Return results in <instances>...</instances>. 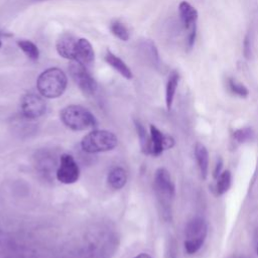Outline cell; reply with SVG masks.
Masks as SVG:
<instances>
[{
	"label": "cell",
	"instance_id": "5",
	"mask_svg": "<svg viewBox=\"0 0 258 258\" xmlns=\"http://www.w3.org/2000/svg\"><path fill=\"white\" fill-rule=\"evenodd\" d=\"M69 72L80 90L87 96H92L97 91V82L91 76L86 66L77 60H72Z\"/></svg>",
	"mask_w": 258,
	"mask_h": 258
},
{
	"label": "cell",
	"instance_id": "2",
	"mask_svg": "<svg viewBox=\"0 0 258 258\" xmlns=\"http://www.w3.org/2000/svg\"><path fill=\"white\" fill-rule=\"evenodd\" d=\"M62 123L72 130L82 131L97 126L94 115L85 107L80 105H70L60 111Z\"/></svg>",
	"mask_w": 258,
	"mask_h": 258
},
{
	"label": "cell",
	"instance_id": "1",
	"mask_svg": "<svg viewBox=\"0 0 258 258\" xmlns=\"http://www.w3.org/2000/svg\"><path fill=\"white\" fill-rule=\"evenodd\" d=\"M67 84V76L60 69L49 68L38 76L36 87L42 97L53 99L63 94Z\"/></svg>",
	"mask_w": 258,
	"mask_h": 258
},
{
	"label": "cell",
	"instance_id": "17",
	"mask_svg": "<svg viewBox=\"0 0 258 258\" xmlns=\"http://www.w3.org/2000/svg\"><path fill=\"white\" fill-rule=\"evenodd\" d=\"M231 180L232 175L229 170H223L220 175L216 178V184H215V190L218 196H222L225 192L228 191V189L231 186Z\"/></svg>",
	"mask_w": 258,
	"mask_h": 258
},
{
	"label": "cell",
	"instance_id": "25",
	"mask_svg": "<svg viewBox=\"0 0 258 258\" xmlns=\"http://www.w3.org/2000/svg\"><path fill=\"white\" fill-rule=\"evenodd\" d=\"M134 258H151V256L148 255V254H146V253H141V254L137 255V256L134 257Z\"/></svg>",
	"mask_w": 258,
	"mask_h": 258
},
{
	"label": "cell",
	"instance_id": "26",
	"mask_svg": "<svg viewBox=\"0 0 258 258\" xmlns=\"http://www.w3.org/2000/svg\"><path fill=\"white\" fill-rule=\"evenodd\" d=\"M228 258H246V257L242 256V255H232V256H230Z\"/></svg>",
	"mask_w": 258,
	"mask_h": 258
},
{
	"label": "cell",
	"instance_id": "9",
	"mask_svg": "<svg viewBox=\"0 0 258 258\" xmlns=\"http://www.w3.org/2000/svg\"><path fill=\"white\" fill-rule=\"evenodd\" d=\"M149 135H150L149 148H148L149 155L158 156L164 150L169 149L174 145V139L169 135L163 134L154 125H150Z\"/></svg>",
	"mask_w": 258,
	"mask_h": 258
},
{
	"label": "cell",
	"instance_id": "23",
	"mask_svg": "<svg viewBox=\"0 0 258 258\" xmlns=\"http://www.w3.org/2000/svg\"><path fill=\"white\" fill-rule=\"evenodd\" d=\"M222 168H223V160H222L221 157H219L218 160H217V163H216V165H215V169H214V171H213V176H214V178H217V177L220 175V173L223 171Z\"/></svg>",
	"mask_w": 258,
	"mask_h": 258
},
{
	"label": "cell",
	"instance_id": "19",
	"mask_svg": "<svg viewBox=\"0 0 258 258\" xmlns=\"http://www.w3.org/2000/svg\"><path fill=\"white\" fill-rule=\"evenodd\" d=\"M110 30L117 38H119L123 41H127L130 37L128 28L119 20H114L111 22Z\"/></svg>",
	"mask_w": 258,
	"mask_h": 258
},
{
	"label": "cell",
	"instance_id": "4",
	"mask_svg": "<svg viewBox=\"0 0 258 258\" xmlns=\"http://www.w3.org/2000/svg\"><path fill=\"white\" fill-rule=\"evenodd\" d=\"M117 143L118 139L114 133L107 130H94L82 139L81 145L84 151L97 153L111 150Z\"/></svg>",
	"mask_w": 258,
	"mask_h": 258
},
{
	"label": "cell",
	"instance_id": "13",
	"mask_svg": "<svg viewBox=\"0 0 258 258\" xmlns=\"http://www.w3.org/2000/svg\"><path fill=\"white\" fill-rule=\"evenodd\" d=\"M195 156L203 179H206L209 171V152L204 144L197 142L195 145Z\"/></svg>",
	"mask_w": 258,
	"mask_h": 258
},
{
	"label": "cell",
	"instance_id": "14",
	"mask_svg": "<svg viewBox=\"0 0 258 258\" xmlns=\"http://www.w3.org/2000/svg\"><path fill=\"white\" fill-rule=\"evenodd\" d=\"M105 60L106 62L112 67L115 71H117L122 77H124L125 79H132L133 75L131 70L128 68V66L117 55H115L113 52H111L110 50H107L106 55H105Z\"/></svg>",
	"mask_w": 258,
	"mask_h": 258
},
{
	"label": "cell",
	"instance_id": "3",
	"mask_svg": "<svg viewBox=\"0 0 258 258\" xmlns=\"http://www.w3.org/2000/svg\"><path fill=\"white\" fill-rule=\"evenodd\" d=\"M184 234L185 252L188 255L196 254L205 243L208 235V226L206 221L200 217L191 219L185 226Z\"/></svg>",
	"mask_w": 258,
	"mask_h": 258
},
{
	"label": "cell",
	"instance_id": "18",
	"mask_svg": "<svg viewBox=\"0 0 258 258\" xmlns=\"http://www.w3.org/2000/svg\"><path fill=\"white\" fill-rule=\"evenodd\" d=\"M17 45L25 53V55L31 60H37L39 57V50L36 44L27 39L17 40Z\"/></svg>",
	"mask_w": 258,
	"mask_h": 258
},
{
	"label": "cell",
	"instance_id": "6",
	"mask_svg": "<svg viewBox=\"0 0 258 258\" xmlns=\"http://www.w3.org/2000/svg\"><path fill=\"white\" fill-rule=\"evenodd\" d=\"M154 187L160 203L168 206L169 202L174 197L175 186L167 169L160 167L155 171Z\"/></svg>",
	"mask_w": 258,
	"mask_h": 258
},
{
	"label": "cell",
	"instance_id": "7",
	"mask_svg": "<svg viewBox=\"0 0 258 258\" xmlns=\"http://www.w3.org/2000/svg\"><path fill=\"white\" fill-rule=\"evenodd\" d=\"M79 176L80 169L74 157L71 154H62L56 170L57 180L66 184H71L76 182L79 179Z\"/></svg>",
	"mask_w": 258,
	"mask_h": 258
},
{
	"label": "cell",
	"instance_id": "22",
	"mask_svg": "<svg viewBox=\"0 0 258 258\" xmlns=\"http://www.w3.org/2000/svg\"><path fill=\"white\" fill-rule=\"evenodd\" d=\"M252 136H253V131L249 127L241 128L233 132V138L238 143H244L246 141H249L252 139Z\"/></svg>",
	"mask_w": 258,
	"mask_h": 258
},
{
	"label": "cell",
	"instance_id": "11",
	"mask_svg": "<svg viewBox=\"0 0 258 258\" xmlns=\"http://www.w3.org/2000/svg\"><path fill=\"white\" fill-rule=\"evenodd\" d=\"M95 52L92 44L86 38L78 39V49H77V61H80L84 66H90L94 62Z\"/></svg>",
	"mask_w": 258,
	"mask_h": 258
},
{
	"label": "cell",
	"instance_id": "21",
	"mask_svg": "<svg viewBox=\"0 0 258 258\" xmlns=\"http://www.w3.org/2000/svg\"><path fill=\"white\" fill-rule=\"evenodd\" d=\"M228 86H229L230 91L233 94H235V95H237L239 97L246 98L249 95L248 89L244 85H242L241 83L236 82L234 79H229L228 80Z\"/></svg>",
	"mask_w": 258,
	"mask_h": 258
},
{
	"label": "cell",
	"instance_id": "15",
	"mask_svg": "<svg viewBox=\"0 0 258 258\" xmlns=\"http://www.w3.org/2000/svg\"><path fill=\"white\" fill-rule=\"evenodd\" d=\"M178 80H179V76H178L177 72H175V71L171 72L167 79V83H166V87H165V104H166L167 110L171 109L174 95L176 92V88L178 85Z\"/></svg>",
	"mask_w": 258,
	"mask_h": 258
},
{
	"label": "cell",
	"instance_id": "16",
	"mask_svg": "<svg viewBox=\"0 0 258 258\" xmlns=\"http://www.w3.org/2000/svg\"><path fill=\"white\" fill-rule=\"evenodd\" d=\"M127 181L126 171L122 167H114L108 174V183L114 189H119Z\"/></svg>",
	"mask_w": 258,
	"mask_h": 258
},
{
	"label": "cell",
	"instance_id": "27",
	"mask_svg": "<svg viewBox=\"0 0 258 258\" xmlns=\"http://www.w3.org/2000/svg\"><path fill=\"white\" fill-rule=\"evenodd\" d=\"M1 35H3V34L0 33V36H1ZM1 46H2V41H1V38H0V47H1Z\"/></svg>",
	"mask_w": 258,
	"mask_h": 258
},
{
	"label": "cell",
	"instance_id": "8",
	"mask_svg": "<svg viewBox=\"0 0 258 258\" xmlns=\"http://www.w3.org/2000/svg\"><path fill=\"white\" fill-rule=\"evenodd\" d=\"M46 104L42 97L37 94L28 93L21 100L22 114L28 119H36L44 114Z\"/></svg>",
	"mask_w": 258,
	"mask_h": 258
},
{
	"label": "cell",
	"instance_id": "12",
	"mask_svg": "<svg viewBox=\"0 0 258 258\" xmlns=\"http://www.w3.org/2000/svg\"><path fill=\"white\" fill-rule=\"evenodd\" d=\"M179 16L181 23L185 29H188L190 26L197 25L198 11L186 1H181L178 6Z\"/></svg>",
	"mask_w": 258,
	"mask_h": 258
},
{
	"label": "cell",
	"instance_id": "10",
	"mask_svg": "<svg viewBox=\"0 0 258 258\" xmlns=\"http://www.w3.org/2000/svg\"><path fill=\"white\" fill-rule=\"evenodd\" d=\"M57 53L63 58L70 60L77 59V49H78V39L71 33L61 34L55 43Z\"/></svg>",
	"mask_w": 258,
	"mask_h": 258
},
{
	"label": "cell",
	"instance_id": "24",
	"mask_svg": "<svg viewBox=\"0 0 258 258\" xmlns=\"http://www.w3.org/2000/svg\"><path fill=\"white\" fill-rule=\"evenodd\" d=\"M255 251H256V254L258 256V229H257V232H256V239H255Z\"/></svg>",
	"mask_w": 258,
	"mask_h": 258
},
{
	"label": "cell",
	"instance_id": "20",
	"mask_svg": "<svg viewBox=\"0 0 258 258\" xmlns=\"http://www.w3.org/2000/svg\"><path fill=\"white\" fill-rule=\"evenodd\" d=\"M135 127L138 133V137H139V141H140V147L143 153L148 154V148H149V141H150V135L146 132L145 128L143 127V125L135 120Z\"/></svg>",
	"mask_w": 258,
	"mask_h": 258
}]
</instances>
